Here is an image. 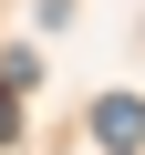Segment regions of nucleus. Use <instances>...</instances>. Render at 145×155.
Segmentation results:
<instances>
[{
	"mask_svg": "<svg viewBox=\"0 0 145 155\" xmlns=\"http://www.w3.org/2000/svg\"><path fill=\"white\" fill-rule=\"evenodd\" d=\"M42 83V52H0V93H31Z\"/></svg>",
	"mask_w": 145,
	"mask_h": 155,
	"instance_id": "f03ea898",
	"label": "nucleus"
},
{
	"mask_svg": "<svg viewBox=\"0 0 145 155\" xmlns=\"http://www.w3.org/2000/svg\"><path fill=\"white\" fill-rule=\"evenodd\" d=\"M114 155H124V145H114Z\"/></svg>",
	"mask_w": 145,
	"mask_h": 155,
	"instance_id": "20e7f679",
	"label": "nucleus"
},
{
	"mask_svg": "<svg viewBox=\"0 0 145 155\" xmlns=\"http://www.w3.org/2000/svg\"><path fill=\"white\" fill-rule=\"evenodd\" d=\"M11 134H21V114H11V104H0V145H11Z\"/></svg>",
	"mask_w": 145,
	"mask_h": 155,
	"instance_id": "7ed1b4c3",
	"label": "nucleus"
},
{
	"mask_svg": "<svg viewBox=\"0 0 145 155\" xmlns=\"http://www.w3.org/2000/svg\"><path fill=\"white\" fill-rule=\"evenodd\" d=\"M93 134H104V145H135V134H145V104H135V93H104V104H93Z\"/></svg>",
	"mask_w": 145,
	"mask_h": 155,
	"instance_id": "f257e3e1",
	"label": "nucleus"
}]
</instances>
